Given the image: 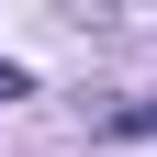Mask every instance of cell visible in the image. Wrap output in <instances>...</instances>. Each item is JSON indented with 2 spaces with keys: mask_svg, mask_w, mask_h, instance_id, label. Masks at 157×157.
Here are the masks:
<instances>
[{
  "mask_svg": "<svg viewBox=\"0 0 157 157\" xmlns=\"http://www.w3.org/2000/svg\"><path fill=\"white\" fill-rule=\"evenodd\" d=\"M101 135H112V146H146V135H157V101H101Z\"/></svg>",
  "mask_w": 157,
  "mask_h": 157,
  "instance_id": "6da1fadb",
  "label": "cell"
},
{
  "mask_svg": "<svg viewBox=\"0 0 157 157\" xmlns=\"http://www.w3.org/2000/svg\"><path fill=\"white\" fill-rule=\"evenodd\" d=\"M23 90H34V78H23V67H11V56H0V101H23Z\"/></svg>",
  "mask_w": 157,
  "mask_h": 157,
  "instance_id": "7a4b0ae2",
  "label": "cell"
}]
</instances>
